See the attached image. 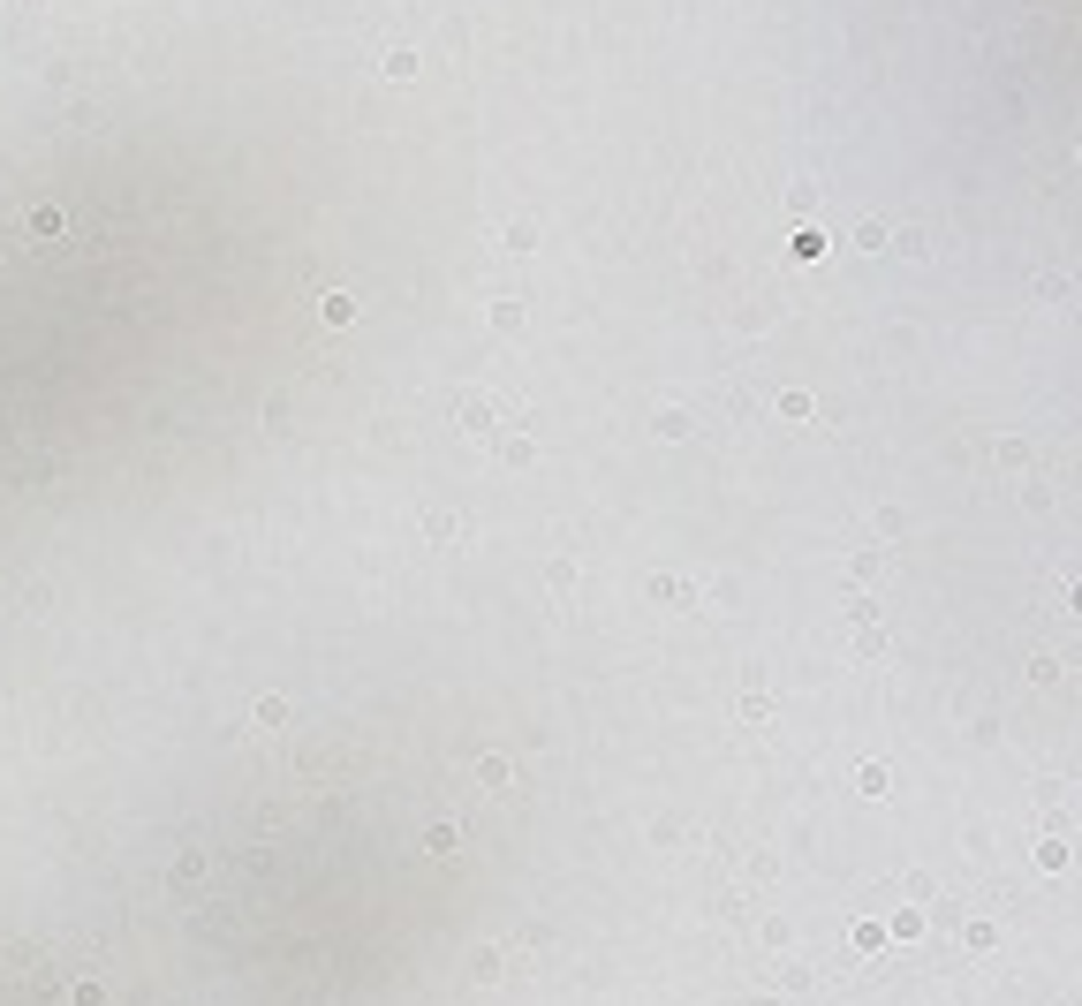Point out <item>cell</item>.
<instances>
[{
  "mask_svg": "<svg viewBox=\"0 0 1082 1006\" xmlns=\"http://www.w3.org/2000/svg\"><path fill=\"white\" fill-rule=\"evenodd\" d=\"M69 1006H106V983L99 976H76L69 983Z\"/></svg>",
  "mask_w": 1082,
  "mask_h": 1006,
  "instance_id": "obj_1",
  "label": "cell"
},
{
  "mask_svg": "<svg viewBox=\"0 0 1082 1006\" xmlns=\"http://www.w3.org/2000/svg\"><path fill=\"white\" fill-rule=\"evenodd\" d=\"M356 303H349V295H318V318H326V326H341V318H349Z\"/></svg>",
  "mask_w": 1082,
  "mask_h": 1006,
  "instance_id": "obj_2",
  "label": "cell"
}]
</instances>
